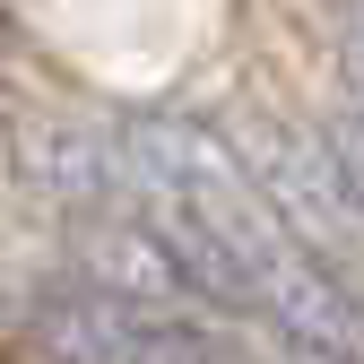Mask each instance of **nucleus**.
Listing matches in <instances>:
<instances>
[{
    "label": "nucleus",
    "mask_w": 364,
    "mask_h": 364,
    "mask_svg": "<svg viewBox=\"0 0 364 364\" xmlns=\"http://www.w3.org/2000/svg\"><path fill=\"white\" fill-rule=\"evenodd\" d=\"M225 165H235L243 191L269 208V225L295 243V260H312L330 287L364 260V208L347 191L330 139H312V130L287 122V113H252L235 130V156H225Z\"/></svg>",
    "instance_id": "f257e3e1"
},
{
    "label": "nucleus",
    "mask_w": 364,
    "mask_h": 364,
    "mask_svg": "<svg viewBox=\"0 0 364 364\" xmlns=\"http://www.w3.org/2000/svg\"><path fill=\"white\" fill-rule=\"evenodd\" d=\"M26 338H35L43 364H260L243 347L208 338L191 312H148V304H122V295H96V287L35 295Z\"/></svg>",
    "instance_id": "f03ea898"
},
{
    "label": "nucleus",
    "mask_w": 364,
    "mask_h": 364,
    "mask_svg": "<svg viewBox=\"0 0 364 364\" xmlns=\"http://www.w3.org/2000/svg\"><path fill=\"white\" fill-rule=\"evenodd\" d=\"M87 287H96V295H122V304H148V312L200 304V278L182 269V252L156 235L139 208L87 225Z\"/></svg>",
    "instance_id": "7ed1b4c3"
},
{
    "label": "nucleus",
    "mask_w": 364,
    "mask_h": 364,
    "mask_svg": "<svg viewBox=\"0 0 364 364\" xmlns=\"http://www.w3.org/2000/svg\"><path fill=\"white\" fill-rule=\"evenodd\" d=\"M355 122H364V35H355Z\"/></svg>",
    "instance_id": "20e7f679"
}]
</instances>
